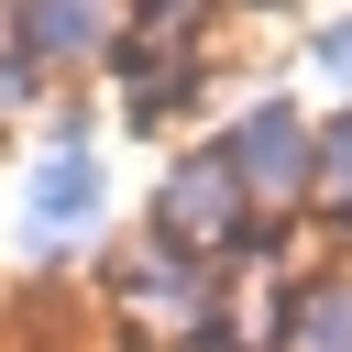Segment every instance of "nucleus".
I'll use <instances>...</instances> for the list:
<instances>
[]
</instances>
